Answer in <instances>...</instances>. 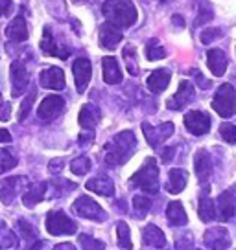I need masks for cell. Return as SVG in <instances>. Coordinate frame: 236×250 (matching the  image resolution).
Returning <instances> with one entry per match:
<instances>
[{"label": "cell", "instance_id": "obj_1", "mask_svg": "<svg viewBox=\"0 0 236 250\" xmlns=\"http://www.w3.org/2000/svg\"><path fill=\"white\" fill-rule=\"evenodd\" d=\"M137 147V138L131 131L118 133L113 140L105 146V164L107 166H122L133 156Z\"/></svg>", "mask_w": 236, "mask_h": 250}, {"label": "cell", "instance_id": "obj_2", "mask_svg": "<svg viewBox=\"0 0 236 250\" xmlns=\"http://www.w3.org/2000/svg\"><path fill=\"white\" fill-rule=\"evenodd\" d=\"M102 13L107 22L115 24L117 28H129L137 22V9L129 0H105Z\"/></svg>", "mask_w": 236, "mask_h": 250}, {"label": "cell", "instance_id": "obj_3", "mask_svg": "<svg viewBox=\"0 0 236 250\" xmlns=\"http://www.w3.org/2000/svg\"><path fill=\"white\" fill-rule=\"evenodd\" d=\"M131 186L142 189L148 195H155L159 191V167L155 158H148L144 166L131 177Z\"/></svg>", "mask_w": 236, "mask_h": 250}, {"label": "cell", "instance_id": "obj_4", "mask_svg": "<svg viewBox=\"0 0 236 250\" xmlns=\"http://www.w3.org/2000/svg\"><path fill=\"white\" fill-rule=\"evenodd\" d=\"M212 109L221 118H231L236 114V90L233 85H221L212 98Z\"/></svg>", "mask_w": 236, "mask_h": 250}, {"label": "cell", "instance_id": "obj_5", "mask_svg": "<svg viewBox=\"0 0 236 250\" xmlns=\"http://www.w3.org/2000/svg\"><path fill=\"white\" fill-rule=\"evenodd\" d=\"M47 230L52 235H72L76 234L78 225L61 210H54L47 215Z\"/></svg>", "mask_w": 236, "mask_h": 250}, {"label": "cell", "instance_id": "obj_6", "mask_svg": "<svg viewBox=\"0 0 236 250\" xmlns=\"http://www.w3.org/2000/svg\"><path fill=\"white\" fill-rule=\"evenodd\" d=\"M72 211L79 215V217L83 219H91V221H105V211L100 204L96 203L94 199H91V197H79L78 201H74L72 204Z\"/></svg>", "mask_w": 236, "mask_h": 250}, {"label": "cell", "instance_id": "obj_7", "mask_svg": "<svg viewBox=\"0 0 236 250\" xmlns=\"http://www.w3.org/2000/svg\"><path fill=\"white\" fill-rule=\"evenodd\" d=\"M173 131H175V129H173L172 122H165V124H161V125H151V124H148V122L142 124V133L146 136V142H148L153 149L159 147L165 140H168L173 134Z\"/></svg>", "mask_w": 236, "mask_h": 250}, {"label": "cell", "instance_id": "obj_8", "mask_svg": "<svg viewBox=\"0 0 236 250\" xmlns=\"http://www.w3.org/2000/svg\"><path fill=\"white\" fill-rule=\"evenodd\" d=\"M9 78H11V96L13 98L23 96V92L28 88V83H30V74H28L26 64L21 61L11 62V66H9Z\"/></svg>", "mask_w": 236, "mask_h": 250}, {"label": "cell", "instance_id": "obj_9", "mask_svg": "<svg viewBox=\"0 0 236 250\" xmlns=\"http://www.w3.org/2000/svg\"><path fill=\"white\" fill-rule=\"evenodd\" d=\"M194 85L190 83L189 79H183L179 88H177V92L173 94L172 98L166 102V107L170 110H181V109H187L190 103L194 102Z\"/></svg>", "mask_w": 236, "mask_h": 250}, {"label": "cell", "instance_id": "obj_10", "mask_svg": "<svg viewBox=\"0 0 236 250\" xmlns=\"http://www.w3.org/2000/svg\"><path fill=\"white\" fill-rule=\"evenodd\" d=\"M235 213H236V186H231L216 201V219L229 221Z\"/></svg>", "mask_w": 236, "mask_h": 250}, {"label": "cell", "instance_id": "obj_11", "mask_svg": "<svg viewBox=\"0 0 236 250\" xmlns=\"http://www.w3.org/2000/svg\"><path fill=\"white\" fill-rule=\"evenodd\" d=\"M185 127L190 134H196V136L207 134L211 131V116L201 110H190L185 114Z\"/></svg>", "mask_w": 236, "mask_h": 250}, {"label": "cell", "instance_id": "obj_12", "mask_svg": "<svg viewBox=\"0 0 236 250\" xmlns=\"http://www.w3.org/2000/svg\"><path fill=\"white\" fill-rule=\"evenodd\" d=\"M65 109V100L61 96H48L41 102L39 109H37V116L43 122H52L59 116Z\"/></svg>", "mask_w": 236, "mask_h": 250}, {"label": "cell", "instance_id": "obj_13", "mask_svg": "<svg viewBox=\"0 0 236 250\" xmlns=\"http://www.w3.org/2000/svg\"><path fill=\"white\" fill-rule=\"evenodd\" d=\"M72 74H74V81H76V88L78 92H85L87 85L91 81V76H93V66H91V61L85 59V57H79L74 61L72 64Z\"/></svg>", "mask_w": 236, "mask_h": 250}, {"label": "cell", "instance_id": "obj_14", "mask_svg": "<svg viewBox=\"0 0 236 250\" xmlns=\"http://www.w3.org/2000/svg\"><path fill=\"white\" fill-rule=\"evenodd\" d=\"M194 171L201 184H207L211 175H212V158L209 155V151L199 149L194 156Z\"/></svg>", "mask_w": 236, "mask_h": 250}, {"label": "cell", "instance_id": "obj_15", "mask_svg": "<svg viewBox=\"0 0 236 250\" xmlns=\"http://www.w3.org/2000/svg\"><path fill=\"white\" fill-rule=\"evenodd\" d=\"M41 50L45 55H54V57H59V59H67L71 55V50L69 48L57 44V41L54 39L50 28H45L43 31V39H41Z\"/></svg>", "mask_w": 236, "mask_h": 250}, {"label": "cell", "instance_id": "obj_16", "mask_svg": "<svg viewBox=\"0 0 236 250\" xmlns=\"http://www.w3.org/2000/svg\"><path fill=\"white\" fill-rule=\"evenodd\" d=\"M39 83L50 90H63L65 88V74L57 66H50L39 74Z\"/></svg>", "mask_w": 236, "mask_h": 250}, {"label": "cell", "instance_id": "obj_17", "mask_svg": "<svg viewBox=\"0 0 236 250\" xmlns=\"http://www.w3.org/2000/svg\"><path fill=\"white\" fill-rule=\"evenodd\" d=\"M205 247L207 249H229L231 237L223 227H212L205 232Z\"/></svg>", "mask_w": 236, "mask_h": 250}, {"label": "cell", "instance_id": "obj_18", "mask_svg": "<svg viewBox=\"0 0 236 250\" xmlns=\"http://www.w3.org/2000/svg\"><path fill=\"white\" fill-rule=\"evenodd\" d=\"M207 66L216 78H221L227 70V55L220 48H211L207 50Z\"/></svg>", "mask_w": 236, "mask_h": 250}, {"label": "cell", "instance_id": "obj_19", "mask_svg": "<svg viewBox=\"0 0 236 250\" xmlns=\"http://www.w3.org/2000/svg\"><path fill=\"white\" fill-rule=\"evenodd\" d=\"M100 120H102V110L91 103H85L79 110V125L83 131H94V127L100 124Z\"/></svg>", "mask_w": 236, "mask_h": 250}, {"label": "cell", "instance_id": "obj_20", "mask_svg": "<svg viewBox=\"0 0 236 250\" xmlns=\"http://www.w3.org/2000/svg\"><path fill=\"white\" fill-rule=\"evenodd\" d=\"M26 186V179L24 177H13V179H8L2 182L0 186V199L4 204H11L13 199L17 197V193L21 191V188Z\"/></svg>", "mask_w": 236, "mask_h": 250}, {"label": "cell", "instance_id": "obj_21", "mask_svg": "<svg viewBox=\"0 0 236 250\" xmlns=\"http://www.w3.org/2000/svg\"><path fill=\"white\" fill-rule=\"evenodd\" d=\"M122 31L120 28H117L115 24L111 22H105L100 28V46L107 48V50H113V48L118 46V42L122 41Z\"/></svg>", "mask_w": 236, "mask_h": 250}, {"label": "cell", "instance_id": "obj_22", "mask_svg": "<svg viewBox=\"0 0 236 250\" xmlns=\"http://www.w3.org/2000/svg\"><path fill=\"white\" fill-rule=\"evenodd\" d=\"M142 245L144 247H151V249H165L166 237L163 230L155 225H148L142 230Z\"/></svg>", "mask_w": 236, "mask_h": 250}, {"label": "cell", "instance_id": "obj_23", "mask_svg": "<svg viewBox=\"0 0 236 250\" xmlns=\"http://www.w3.org/2000/svg\"><path fill=\"white\" fill-rule=\"evenodd\" d=\"M170 79H172V72L168 68H157L150 74V78L146 81V85L153 94H159L166 90V86L170 85Z\"/></svg>", "mask_w": 236, "mask_h": 250}, {"label": "cell", "instance_id": "obj_24", "mask_svg": "<svg viewBox=\"0 0 236 250\" xmlns=\"http://www.w3.org/2000/svg\"><path fill=\"white\" fill-rule=\"evenodd\" d=\"M6 37L9 41H15V42H23L28 39V26H26V19L23 15L15 17L6 26Z\"/></svg>", "mask_w": 236, "mask_h": 250}, {"label": "cell", "instance_id": "obj_25", "mask_svg": "<svg viewBox=\"0 0 236 250\" xmlns=\"http://www.w3.org/2000/svg\"><path fill=\"white\" fill-rule=\"evenodd\" d=\"M102 70H103V81L107 85H117L122 81V70L118 66V61L115 57H103L102 59Z\"/></svg>", "mask_w": 236, "mask_h": 250}, {"label": "cell", "instance_id": "obj_26", "mask_svg": "<svg viewBox=\"0 0 236 250\" xmlns=\"http://www.w3.org/2000/svg\"><path fill=\"white\" fill-rule=\"evenodd\" d=\"M187 182H189V173L181 169V167H175L170 171L168 175V182H166V189L172 193V195H177L181 193L183 189L187 188Z\"/></svg>", "mask_w": 236, "mask_h": 250}, {"label": "cell", "instance_id": "obj_27", "mask_svg": "<svg viewBox=\"0 0 236 250\" xmlns=\"http://www.w3.org/2000/svg\"><path fill=\"white\" fill-rule=\"evenodd\" d=\"M85 188L89 191H94L98 195L103 197H113L115 195V184L109 177H96V179H91L85 184Z\"/></svg>", "mask_w": 236, "mask_h": 250}, {"label": "cell", "instance_id": "obj_28", "mask_svg": "<svg viewBox=\"0 0 236 250\" xmlns=\"http://www.w3.org/2000/svg\"><path fill=\"white\" fill-rule=\"evenodd\" d=\"M166 219L172 227H185L189 223V217H187V211L183 208V204L179 201H172L166 208Z\"/></svg>", "mask_w": 236, "mask_h": 250}, {"label": "cell", "instance_id": "obj_29", "mask_svg": "<svg viewBox=\"0 0 236 250\" xmlns=\"http://www.w3.org/2000/svg\"><path fill=\"white\" fill-rule=\"evenodd\" d=\"M47 189H48V182H39V184H33L30 186V189L24 193L23 197V203L28 206V208H32L35 206L37 203H41L45 195H47Z\"/></svg>", "mask_w": 236, "mask_h": 250}, {"label": "cell", "instance_id": "obj_30", "mask_svg": "<svg viewBox=\"0 0 236 250\" xmlns=\"http://www.w3.org/2000/svg\"><path fill=\"white\" fill-rule=\"evenodd\" d=\"M199 219L203 223H211L216 219V204L211 197H207V193H201L199 197Z\"/></svg>", "mask_w": 236, "mask_h": 250}, {"label": "cell", "instance_id": "obj_31", "mask_svg": "<svg viewBox=\"0 0 236 250\" xmlns=\"http://www.w3.org/2000/svg\"><path fill=\"white\" fill-rule=\"evenodd\" d=\"M19 247V237L13 230H9L4 223H0V249H17Z\"/></svg>", "mask_w": 236, "mask_h": 250}, {"label": "cell", "instance_id": "obj_32", "mask_svg": "<svg viewBox=\"0 0 236 250\" xmlns=\"http://www.w3.org/2000/svg\"><path fill=\"white\" fill-rule=\"evenodd\" d=\"M131 204H133V211H135V217L137 219H144L146 215H148V211H150V208H151L150 197H146V195L133 197Z\"/></svg>", "mask_w": 236, "mask_h": 250}, {"label": "cell", "instance_id": "obj_33", "mask_svg": "<svg viewBox=\"0 0 236 250\" xmlns=\"http://www.w3.org/2000/svg\"><path fill=\"white\" fill-rule=\"evenodd\" d=\"M117 237H118V247H120V249L129 250L133 247V245H131V230H129L127 223H124V221L117 223Z\"/></svg>", "mask_w": 236, "mask_h": 250}, {"label": "cell", "instance_id": "obj_34", "mask_svg": "<svg viewBox=\"0 0 236 250\" xmlns=\"http://www.w3.org/2000/svg\"><path fill=\"white\" fill-rule=\"evenodd\" d=\"M124 61H126V66H127V72L131 74V76H139L141 74V68H139V61H137V52H135L133 46H126L124 48Z\"/></svg>", "mask_w": 236, "mask_h": 250}, {"label": "cell", "instance_id": "obj_35", "mask_svg": "<svg viewBox=\"0 0 236 250\" xmlns=\"http://www.w3.org/2000/svg\"><path fill=\"white\" fill-rule=\"evenodd\" d=\"M146 57H148V61H159V59L166 57V50L157 39H151L146 44Z\"/></svg>", "mask_w": 236, "mask_h": 250}, {"label": "cell", "instance_id": "obj_36", "mask_svg": "<svg viewBox=\"0 0 236 250\" xmlns=\"http://www.w3.org/2000/svg\"><path fill=\"white\" fill-rule=\"evenodd\" d=\"M89 169H91V160L87 156H78V158H74L71 162V171L74 175H78V177L87 175Z\"/></svg>", "mask_w": 236, "mask_h": 250}, {"label": "cell", "instance_id": "obj_37", "mask_svg": "<svg viewBox=\"0 0 236 250\" xmlns=\"http://www.w3.org/2000/svg\"><path fill=\"white\" fill-rule=\"evenodd\" d=\"M48 188H52V195H54V199H55V197L63 195L67 191L74 189L76 184L71 182V180H52V182L48 184Z\"/></svg>", "mask_w": 236, "mask_h": 250}, {"label": "cell", "instance_id": "obj_38", "mask_svg": "<svg viewBox=\"0 0 236 250\" xmlns=\"http://www.w3.org/2000/svg\"><path fill=\"white\" fill-rule=\"evenodd\" d=\"M15 166H17L15 156L11 155L8 149H0V175L9 171V169H13Z\"/></svg>", "mask_w": 236, "mask_h": 250}, {"label": "cell", "instance_id": "obj_39", "mask_svg": "<svg viewBox=\"0 0 236 250\" xmlns=\"http://www.w3.org/2000/svg\"><path fill=\"white\" fill-rule=\"evenodd\" d=\"M199 8V13H197L196 17V22H194V26H199V24L207 22V21H211L212 19V6L207 2V0H201V4L197 6Z\"/></svg>", "mask_w": 236, "mask_h": 250}, {"label": "cell", "instance_id": "obj_40", "mask_svg": "<svg viewBox=\"0 0 236 250\" xmlns=\"http://www.w3.org/2000/svg\"><path fill=\"white\" fill-rule=\"evenodd\" d=\"M17 225H19V230H21V234H23V237L26 241H37V232L33 230V227L26 219H19Z\"/></svg>", "mask_w": 236, "mask_h": 250}, {"label": "cell", "instance_id": "obj_41", "mask_svg": "<svg viewBox=\"0 0 236 250\" xmlns=\"http://www.w3.org/2000/svg\"><path fill=\"white\" fill-rule=\"evenodd\" d=\"M33 102H35V90H32V92L28 94V96L23 100V103H21V110H19V122H23V120H26V118H28L30 110H32Z\"/></svg>", "mask_w": 236, "mask_h": 250}, {"label": "cell", "instance_id": "obj_42", "mask_svg": "<svg viewBox=\"0 0 236 250\" xmlns=\"http://www.w3.org/2000/svg\"><path fill=\"white\" fill-rule=\"evenodd\" d=\"M220 136L227 142V144H236V125L221 124L220 125Z\"/></svg>", "mask_w": 236, "mask_h": 250}, {"label": "cell", "instance_id": "obj_43", "mask_svg": "<svg viewBox=\"0 0 236 250\" xmlns=\"http://www.w3.org/2000/svg\"><path fill=\"white\" fill-rule=\"evenodd\" d=\"M220 37H223V33H221L220 28H207V30L201 31V37H199V39H201L203 44H211L212 41L220 39Z\"/></svg>", "mask_w": 236, "mask_h": 250}, {"label": "cell", "instance_id": "obj_44", "mask_svg": "<svg viewBox=\"0 0 236 250\" xmlns=\"http://www.w3.org/2000/svg\"><path fill=\"white\" fill-rule=\"evenodd\" d=\"M79 245H81V249H105V243L98 241V239L87 234L79 235Z\"/></svg>", "mask_w": 236, "mask_h": 250}, {"label": "cell", "instance_id": "obj_45", "mask_svg": "<svg viewBox=\"0 0 236 250\" xmlns=\"http://www.w3.org/2000/svg\"><path fill=\"white\" fill-rule=\"evenodd\" d=\"M190 76H194V78H196V83L201 86V88H209V86H211V81H205L203 74L197 70V68H192V70H190Z\"/></svg>", "mask_w": 236, "mask_h": 250}, {"label": "cell", "instance_id": "obj_46", "mask_svg": "<svg viewBox=\"0 0 236 250\" xmlns=\"http://www.w3.org/2000/svg\"><path fill=\"white\" fill-rule=\"evenodd\" d=\"M93 140H94V131H85V133L79 136V146L87 147V146L93 144Z\"/></svg>", "mask_w": 236, "mask_h": 250}, {"label": "cell", "instance_id": "obj_47", "mask_svg": "<svg viewBox=\"0 0 236 250\" xmlns=\"http://www.w3.org/2000/svg\"><path fill=\"white\" fill-rule=\"evenodd\" d=\"M13 6V0H0V17H8Z\"/></svg>", "mask_w": 236, "mask_h": 250}, {"label": "cell", "instance_id": "obj_48", "mask_svg": "<svg viewBox=\"0 0 236 250\" xmlns=\"http://www.w3.org/2000/svg\"><path fill=\"white\" fill-rule=\"evenodd\" d=\"M63 158H54V160H52V162H50V167H48V169H50V171L52 173H61V169H63Z\"/></svg>", "mask_w": 236, "mask_h": 250}, {"label": "cell", "instance_id": "obj_49", "mask_svg": "<svg viewBox=\"0 0 236 250\" xmlns=\"http://www.w3.org/2000/svg\"><path fill=\"white\" fill-rule=\"evenodd\" d=\"M175 149L177 147H165L163 149V162H165V164H168V162L173 158V151H175Z\"/></svg>", "mask_w": 236, "mask_h": 250}, {"label": "cell", "instance_id": "obj_50", "mask_svg": "<svg viewBox=\"0 0 236 250\" xmlns=\"http://www.w3.org/2000/svg\"><path fill=\"white\" fill-rule=\"evenodd\" d=\"M9 118V103H0V120L6 122Z\"/></svg>", "mask_w": 236, "mask_h": 250}, {"label": "cell", "instance_id": "obj_51", "mask_svg": "<svg viewBox=\"0 0 236 250\" xmlns=\"http://www.w3.org/2000/svg\"><path fill=\"white\" fill-rule=\"evenodd\" d=\"M11 142V134L6 129H0V144H9Z\"/></svg>", "mask_w": 236, "mask_h": 250}, {"label": "cell", "instance_id": "obj_52", "mask_svg": "<svg viewBox=\"0 0 236 250\" xmlns=\"http://www.w3.org/2000/svg\"><path fill=\"white\" fill-rule=\"evenodd\" d=\"M173 26H179V28H185V22H183V17L181 15H173L172 17Z\"/></svg>", "mask_w": 236, "mask_h": 250}, {"label": "cell", "instance_id": "obj_53", "mask_svg": "<svg viewBox=\"0 0 236 250\" xmlns=\"http://www.w3.org/2000/svg\"><path fill=\"white\" fill-rule=\"evenodd\" d=\"M57 250H61V249H69V250H74V245H69V243H63V245H57L55 247Z\"/></svg>", "mask_w": 236, "mask_h": 250}, {"label": "cell", "instance_id": "obj_54", "mask_svg": "<svg viewBox=\"0 0 236 250\" xmlns=\"http://www.w3.org/2000/svg\"><path fill=\"white\" fill-rule=\"evenodd\" d=\"M74 2H85V0H74Z\"/></svg>", "mask_w": 236, "mask_h": 250}, {"label": "cell", "instance_id": "obj_55", "mask_svg": "<svg viewBox=\"0 0 236 250\" xmlns=\"http://www.w3.org/2000/svg\"><path fill=\"white\" fill-rule=\"evenodd\" d=\"M163 2H170V0H163Z\"/></svg>", "mask_w": 236, "mask_h": 250}]
</instances>
